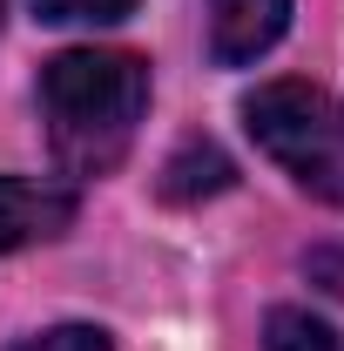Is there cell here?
<instances>
[{
    "label": "cell",
    "mask_w": 344,
    "mask_h": 351,
    "mask_svg": "<svg viewBox=\"0 0 344 351\" xmlns=\"http://www.w3.org/2000/svg\"><path fill=\"white\" fill-rule=\"evenodd\" d=\"M149 115V61L129 47H75L41 68V122L75 176H108Z\"/></svg>",
    "instance_id": "cell-1"
},
{
    "label": "cell",
    "mask_w": 344,
    "mask_h": 351,
    "mask_svg": "<svg viewBox=\"0 0 344 351\" xmlns=\"http://www.w3.org/2000/svg\"><path fill=\"white\" fill-rule=\"evenodd\" d=\"M243 129L297 189L344 203V108L310 82H263L243 101Z\"/></svg>",
    "instance_id": "cell-2"
},
{
    "label": "cell",
    "mask_w": 344,
    "mask_h": 351,
    "mask_svg": "<svg viewBox=\"0 0 344 351\" xmlns=\"http://www.w3.org/2000/svg\"><path fill=\"white\" fill-rule=\"evenodd\" d=\"M75 223V189L68 182H34V176H0V250L47 243Z\"/></svg>",
    "instance_id": "cell-3"
},
{
    "label": "cell",
    "mask_w": 344,
    "mask_h": 351,
    "mask_svg": "<svg viewBox=\"0 0 344 351\" xmlns=\"http://www.w3.org/2000/svg\"><path fill=\"white\" fill-rule=\"evenodd\" d=\"M291 0H210V54L223 68H250L284 41Z\"/></svg>",
    "instance_id": "cell-4"
},
{
    "label": "cell",
    "mask_w": 344,
    "mask_h": 351,
    "mask_svg": "<svg viewBox=\"0 0 344 351\" xmlns=\"http://www.w3.org/2000/svg\"><path fill=\"white\" fill-rule=\"evenodd\" d=\"M230 156L216 149V142H182L169 156V169H162V196L169 203H203V196H223L230 189Z\"/></svg>",
    "instance_id": "cell-5"
},
{
    "label": "cell",
    "mask_w": 344,
    "mask_h": 351,
    "mask_svg": "<svg viewBox=\"0 0 344 351\" xmlns=\"http://www.w3.org/2000/svg\"><path fill=\"white\" fill-rule=\"evenodd\" d=\"M263 351H344V338L331 324H317L310 311H270V324H263Z\"/></svg>",
    "instance_id": "cell-6"
},
{
    "label": "cell",
    "mask_w": 344,
    "mask_h": 351,
    "mask_svg": "<svg viewBox=\"0 0 344 351\" xmlns=\"http://www.w3.org/2000/svg\"><path fill=\"white\" fill-rule=\"evenodd\" d=\"M27 7L54 27H115L135 14V0H27Z\"/></svg>",
    "instance_id": "cell-7"
},
{
    "label": "cell",
    "mask_w": 344,
    "mask_h": 351,
    "mask_svg": "<svg viewBox=\"0 0 344 351\" xmlns=\"http://www.w3.org/2000/svg\"><path fill=\"white\" fill-rule=\"evenodd\" d=\"M14 351H115V345H108V331H95V324H54V331L21 338Z\"/></svg>",
    "instance_id": "cell-8"
},
{
    "label": "cell",
    "mask_w": 344,
    "mask_h": 351,
    "mask_svg": "<svg viewBox=\"0 0 344 351\" xmlns=\"http://www.w3.org/2000/svg\"><path fill=\"white\" fill-rule=\"evenodd\" d=\"M310 277H317L324 291H338V298H344V250H317V257H310Z\"/></svg>",
    "instance_id": "cell-9"
}]
</instances>
